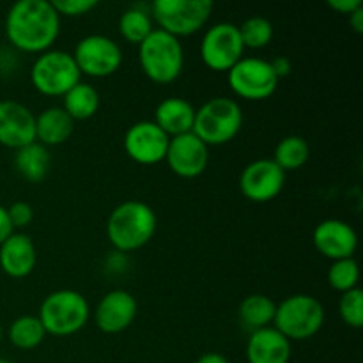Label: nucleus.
<instances>
[{"instance_id":"nucleus-1","label":"nucleus","mask_w":363,"mask_h":363,"mask_svg":"<svg viewBox=\"0 0 363 363\" xmlns=\"http://www.w3.org/2000/svg\"><path fill=\"white\" fill-rule=\"evenodd\" d=\"M60 32V16L48 0H20L6 14V38L23 53H45Z\"/></svg>"},{"instance_id":"nucleus-2","label":"nucleus","mask_w":363,"mask_h":363,"mask_svg":"<svg viewBox=\"0 0 363 363\" xmlns=\"http://www.w3.org/2000/svg\"><path fill=\"white\" fill-rule=\"evenodd\" d=\"M158 227L155 209L142 201H124L106 220V236L119 254L140 250L152 240Z\"/></svg>"},{"instance_id":"nucleus-3","label":"nucleus","mask_w":363,"mask_h":363,"mask_svg":"<svg viewBox=\"0 0 363 363\" xmlns=\"http://www.w3.org/2000/svg\"><path fill=\"white\" fill-rule=\"evenodd\" d=\"M138 60L145 77L160 85L172 84L184 67V50L179 39L155 28L138 45Z\"/></svg>"},{"instance_id":"nucleus-4","label":"nucleus","mask_w":363,"mask_h":363,"mask_svg":"<svg viewBox=\"0 0 363 363\" xmlns=\"http://www.w3.org/2000/svg\"><path fill=\"white\" fill-rule=\"evenodd\" d=\"M89 315L91 308L84 294L73 289H59L43 300L38 319L46 335L69 337L87 325Z\"/></svg>"},{"instance_id":"nucleus-5","label":"nucleus","mask_w":363,"mask_h":363,"mask_svg":"<svg viewBox=\"0 0 363 363\" xmlns=\"http://www.w3.org/2000/svg\"><path fill=\"white\" fill-rule=\"evenodd\" d=\"M243 128V110L236 99L213 98L195 110L191 133L206 145H223L238 137Z\"/></svg>"},{"instance_id":"nucleus-6","label":"nucleus","mask_w":363,"mask_h":363,"mask_svg":"<svg viewBox=\"0 0 363 363\" xmlns=\"http://www.w3.org/2000/svg\"><path fill=\"white\" fill-rule=\"evenodd\" d=\"M325 307L311 294H293L277 305L273 328L287 340H307L325 325Z\"/></svg>"},{"instance_id":"nucleus-7","label":"nucleus","mask_w":363,"mask_h":363,"mask_svg":"<svg viewBox=\"0 0 363 363\" xmlns=\"http://www.w3.org/2000/svg\"><path fill=\"white\" fill-rule=\"evenodd\" d=\"M82 73L73 55L62 50H48L39 53L30 67V82L38 92L50 98H62L77 84Z\"/></svg>"},{"instance_id":"nucleus-8","label":"nucleus","mask_w":363,"mask_h":363,"mask_svg":"<svg viewBox=\"0 0 363 363\" xmlns=\"http://www.w3.org/2000/svg\"><path fill=\"white\" fill-rule=\"evenodd\" d=\"M151 13L160 30L186 38L206 27L213 13L211 0H156L151 4Z\"/></svg>"},{"instance_id":"nucleus-9","label":"nucleus","mask_w":363,"mask_h":363,"mask_svg":"<svg viewBox=\"0 0 363 363\" xmlns=\"http://www.w3.org/2000/svg\"><path fill=\"white\" fill-rule=\"evenodd\" d=\"M227 84L238 98L248 99V101H262L275 94L279 87V78L269 60L243 57L236 66L227 71Z\"/></svg>"},{"instance_id":"nucleus-10","label":"nucleus","mask_w":363,"mask_h":363,"mask_svg":"<svg viewBox=\"0 0 363 363\" xmlns=\"http://www.w3.org/2000/svg\"><path fill=\"white\" fill-rule=\"evenodd\" d=\"M201 60L216 73H227L243 59L245 46L240 28L229 21L215 23L204 32L201 41Z\"/></svg>"},{"instance_id":"nucleus-11","label":"nucleus","mask_w":363,"mask_h":363,"mask_svg":"<svg viewBox=\"0 0 363 363\" xmlns=\"http://www.w3.org/2000/svg\"><path fill=\"white\" fill-rule=\"evenodd\" d=\"M82 74L91 78H106L119 71L123 50L113 39L101 34L85 35L71 53Z\"/></svg>"},{"instance_id":"nucleus-12","label":"nucleus","mask_w":363,"mask_h":363,"mask_svg":"<svg viewBox=\"0 0 363 363\" xmlns=\"http://www.w3.org/2000/svg\"><path fill=\"white\" fill-rule=\"evenodd\" d=\"M170 137L155 121H138L124 133V151L138 165H158L165 160Z\"/></svg>"},{"instance_id":"nucleus-13","label":"nucleus","mask_w":363,"mask_h":363,"mask_svg":"<svg viewBox=\"0 0 363 363\" xmlns=\"http://www.w3.org/2000/svg\"><path fill=\"white\" fill-rule=\"evenodd\" d=\"M286 172L273 160H255L248 163L240 177V190L250 202L264 204L282 194Z\"/></svg>"},{"instance_id":"nucleus-14","label":"nucleus","mask_w":363,"mask_h":363,"mask_svg":"<svg viewBox=\"0 0 363 363\" xmlns=\"http://www.w3.org/2000/svg\"><path fill=\"white\" fill-rule=\"evenodd\" d=\"M165 162L176 176L183 179H195L208 169L209 147L194 133L172 137L167 149Z\"/></svg>"},{"instance_id":"nucleus-15","label":"nucleus","mask_w":363,"mask_h":363,"mask_svg":"<svg viewBox=\"0 0 363 363\" xmlns=\"http://www.w3.org/2000/svg\"><path fill=\"white\" fill-rule=\"evenodd\" d=\"M35 142V116L23 103L0 101V145L18 151Z\"/></svg>"},{"instance_id":"nucleus-16","label":"nucleus","mask_w":363,"mask_h":363,"mask_svg":"<svg viewBox=\"0 0 363 363\" xmlns=\"http://www.w3.org/2000/svg\"><path fill=\"white\" fill-rule=\"evenodd\" d=\"M312 241L315 250L333 262L353 257L358 247V234L344 220L328 218L315 225Z\"/></svg>"},{"instance_id":"nucleus-17","label":"nucleus","mask_w":363,"mask_h":363,"mask_svg":"<svg viewBox=\"0 0 363 363\" xmlns=\"http://www.w3.org/2000/svg\"><path fill=\"white\" fill-rule=\"evenodd\" d=\"M137 312L138 305L133 294L124 289H116L106 293L99 300L94 312V321L103 333L116 335L133 325Z\"/></svg>"},{"instance_id":"nucleus-18","label":"nucleus","mask_w":363,"mask_h":363,"mask_svg":"<svg viewBox=\"0 0 363 363\" xmlns=\"http://www.w3.org/2000/svg\"><path fill=\"white\" fill-rule=\"evenodd\" d=\"M38 262V252L30 236L13 233L0 245V268L11 279H25Z\"/></svg>"},{"instance_id":"nucleus-19","label":"nucleus","mask_w":363,"mask_h":363,"mask_svg":"<svg viewBox=\"0 0 363 363\" xmlns=\"http://www.w3.org/2000/svg\"><path fill=\"white\" fill-rule=\"evenodd\" d=\"M291 342L273 326L252 332L247 342L248 363H289Z\"/></svg>"},{"instance_id":"nucleus-20","label":"nucleus","mask_w":363,"mask_h":363,"mask_svg":"<svg viewBox=\"0 0 363 363\" xmlns=\"http://www.w3.org/2000/svg\"><path fill=\"white\" fill-rule=\"evenodd\" d=\"M195 110L190 101L183 98H167L156 106L155 123L170 138L191 133L195 123Z\"/></svg>"},{"instance_id":"nucleus-21","label":"nucleus","mask_w":363,"mask_h":363,"mask_svg":"<svg viewBox=\"0 0 363 363\" xmlns=\"http://www.w3.org/2000/svg\"><path fill=\"white\" fill-rule=\"evenodd\" d=\"M74 121L62 106H50L35 116V142L45 147H57L73 135Z\"/></svg>"},{"instance_id":"nucleus-22","label":"nucleus","mask_w":363,"mask_h":363,"mask_svg":"<svg viewBox=\"0 0 363 363\" xmlns=\"http://www.w3.org/2000/svg\"><path fill=\"white\" fill-rule=\"evenodd\" d=\"M50 165H52V156H50L48 147L38 142L18 149L14 155V169L28 183L45 181L50 172Z\"/></svg>"},{"instance_id":"nucleus-23","label":"nucleus","mask_w":363,"mask_h":363,"mask_svg":"<svg viewBox=\"0 0 363 363\" xmlns=\"http://www.w3.org/2000/svg\"><path fill=\"white\" fill-rule=\"evenodd\" d=\"M277 303L266 294H250L245 298L240 305V315L241 325L250 332H257V330L268 328L275 318Z\"/></svg>"},{"instance_id":"nucleus-24","label":"nucleus","mask_w":363,"mask_h":363,"mask_svg":"<svg viewBox=\"0 0 363 363\" xmlns=\"http://www.w3.org/2000/svg\"><path fill=\"white\" fill-rule=\"evenodd\" d=\"M62 108L71 119L77 121H87L96 116L99 108V94L91 84H80L74 85L69 92L62 96Z\"/></svg>"},{"instance_id":"nucleus-25","label":"nucleus","mask_w":363,"mask_h":363,"mask_svg":"<svg viewBox=\"0 0 363 363\" xmlns=\"http://www.w3.org/2000/svg\"><path fill=\"white\" fill-rule=\"evenodd\" d=\"M308 158H311L308 142L298 135H289L277 144L272 160L284 172H289V170L301 169L308 162Z\"/></svg>"},{"instance_id":"nucleus-26","label":"nucleus","mask_w":363,"mask_h":363,"mask_svg":"<svg viewBox=\"0 0 363 363\" xmlns=\"http://www.w3.org/2000/svg\"><path fill=\"white\" fill-rule=\"evenodd\" d=\"M46 332L38 315H21L9 326V340L18 350H34L45 340Z\"/></svg>"},{"instance_id":"nucleus-27","label":"nucleus","mask_w":363,"mask_h":363,"mask_svg":"<svg viewBox=\"0 0 363 363\" xmlns=\"http://www.w3.org/2000/svg\"><path fill=\"white\" fill-rule=\"evenodd\" d=\"M152 30H155V28H152V21L147 11L135 6L121 14L119 32L128 43H131V45H140Z\"/></svg>"},{"instance_id":"nucleus-28","label":"nucleus","mask_w":363,"mask_h":363,"mask_svg":"<svg viewBox=\"0 0 363 363\" xmlns=\"http://www.w3.org/2000/svg\"><path fill=\"white\" fill-rule=\"evenodd\" d=\"M358 280H360V268L358 262L351 259H340V261H333L328 269V284L332 289L339 291V293H347L358 287Z\"/></svg>"},{"instance_id":"nucleus-29","label":"nucleus","mask_w":363,"mask_h":363,"mask_svg":"<svg viewBox=\"0 0 363 363\" xmlns=\"http://www.w3.org/2000/svg\"><path fill=\"white\" fill-rule=\"evenodd\" d=\"M238 28H240V35L245 50H261L268 46L273 39V25L262 16L248 18Z\"/></svg>"},{"instance_id":"nucleus-30","label":"nucleus","mask_w":363,"mask_h":363,"mask_svg":"<svg viewBox=\"0 0 363 363\" xmlns=\"http://www.w3.org/2000/svg\"><path fill=\"white\" fill-rule=\"evenodd\" d=\"M339 314L347 326L360 330L363 326V293L360 289L347 291L340 296Z\"/></svg>"},{"instance_id":"nucleus-31","label":"nucleus","mask_w":363,"mask_h":363,"mask_svg":"<svg viewBox=\"0 0 363 363\" xmlns=\"http://www.w3.org/2000/svg\"><path fill=\"white\" fill-rule=\"evenodd\" d=\"M52 6L59 13V16L77 18L89 14L92 9H96L98 2L96 0H53Z\"/></svg>"},{"instance_id":"nucleus-32","label":"nucleus","mask_w":363,"mask_h":363,"mask_svg":"<svg viewBox=\"0 0 363 363\" xmlns=\"http://www.w3.org/2000/svg\"><path fill=\"white\" fill-rule=\"evenodd\" d=\"M7 215H9V222L13 229H23V227L30 225V222L34 220V209L28 202L18 201L7 208Z\"/></svg>"},{"instance_id":"nucleus-33","label":"nucleus","mask_w":363,"mask_h":363,"mask_svg":"<svg viewBox=\"0 0 363 363\" xmlns=\"http://www.w3.org/2000/svg\"><path fill=\"white\" fill-rule=\"evenodd\" d=\"M330 9H333L335 13L340 14H347L350 16L351 13H354L357 9L363 7L362 0H328Z\"/></svg>"},{"instance_id":"nucleus-34","label":"nucleus","mask_w":363,"mask_h":363,"mask_svg":"<svg viewBox=\"0 0 363 363\" xmlns=\"http://www.w3.org/2000/svg\"><path fill=\"white\" fill-rule=\"evenodd\" d=\"M269 64H272L273 71H275V74L279 80L280 78L287 77V74H291V71H293V62H291L289 57H286V55H280V57H277V59L269 60Z\"/></svg>"},{"instance_id":"nucleus-35","label":"nucleus","mask_w":363,"mask_h":363,"mask_svg":"<svg viewBox=\"0 0 363 363\" xmlns=\"http://www.w3.org/2000/svg\"><path fill=\"white\" fill-rule=\"evenodd\" d=\"M13 233H14V229L9 222L7 208H4V206L0 204V245H2L4 241H6Z\"/></svg>"},{"instance_id":"nucleus-36","label":"nucleus","mask_w":363,"mask_h":363,"mask_svg":"<svg viewBox=\"0 0 363 363\" xmlns=\"http://www.w3.org/2000/svg\"><path fill=\"white\" fill-rule=\"evenodd\" d=\"M350 25L354 28L357 34H362L363 32V7L357 9L354 13L350 14Z\"/></svg>"},{"instance_id":"nucleus-37","label":"nucleus","mask_w":363,"mask_h":363,"mask_svg":"<svg viewBox=\"0 0 363 363\" xmlns=\"http://www.w3.org/2000/svg\"><path fill=\"white\" fill-rule=\"evenodd\" d=\"M197 363H229V360L220 353H204Z\"/></svg>"},{"instance_id":"nucleus-38","label":"nucleus","mask_w":363,"mask_h":363,"mask_svg":"<svg viewBox=\"0 0 363 363\" xmlns=\"http://www.w3.org/2000/svg\"><path fill=\"white\" fill-rule=\"evenodd\" d=\"M2 339H4V330L2 326H0V342H2Z\"/></svg>"},{"instance_id":"nucleus-39","label":"nucleus","mask_w":363,"mask_h":363,"mask_svg":"<svg viewBox=\"0 0 363 363\" xmlns=\"http://www.w3.org/2000/svg\"><path fill=\"white\" fill-rule=\"evenodd\" d=\"M0 363H9V362H7L6 358H0Z\"/></svg>"}]
</instances>
